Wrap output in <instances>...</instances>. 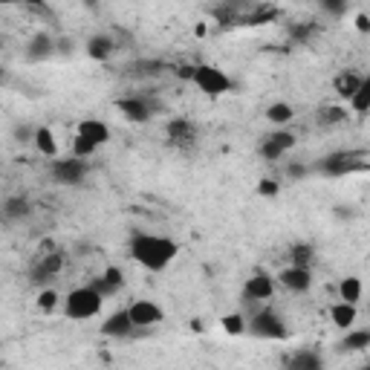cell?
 I'll list each match as a JSON object with an SVG mask.
<instances>
[{
    "label": "cell",
    "instance_id": "obj_1",
    "mask_svg": "<svg viewBox=\"0 0 370 370\" xmlns=\"http://www.w3.org/2000/svg\"><path fill=\"white\" fill-rule=\"evenodd\" d=\"M180 255V246L171 237H159V234H136L131 240V258L145 266L147 272H162L174 263V258Z\"/></svg>",
    "mask_w": 370,
    "mask_h": 370
},
{
    "label": "cell",
    "instance_id": "obj_2",
    "mask_svg": "<svg viewBox=\"0 0 370 370\" xmlns=\"http://www.w3.org/2000/svg\"><path fill=\"white\" fill-rule=\"evenodd\" d=\"M102 304H105V298H102V295H98L93 286H76V289L67 295L64 312H67V318H76V322H87V318H93V315L102 312Z\"/></svg>",
    "mask_w": 370,
    "mask_h": 370
},
{
    "label": "cell",
    "instance_id": "obj_3",
    "mask_svg": "<svg viewBox=\"0 0 370 370\" xmlns=\"http://www.w3.org/2000/svg\"><path fill=\"white\" fill-rule=\"evenodd\" d=\"M194 84L200 87L206 95H223V93H229L234 87L226 72L220 70V67H211V64H200V67H197Z\"/></svg>",
    "mask_w": 370,
    "mask_h": 370
},
{
    "label": "cell",
    "instance_id": "obj_4",
    "mask_svg": "<svg viewBox=\"0 0 370 370\" xmlns=\"http://www.w3.org/2000/svg\"><path fill=\"white\" fill-rule=\"evenodd\" d=\"M249 330L258 336V338H286V324L284 318L275 312V310H258L252 318H249Z\"/></svg>",
    "mask_w": 370,
    "mask_h": 370
},
{
    "label": "cell",
    "instance_id": "obj_5",
    "mask_svg": "<svg viewBox=\"0 0 370 370\" xmlns=\"http://www.w3.org/2000/svg\"><path fill=\"white\" fill-rule=\"evenodd\" d=\"M87 174H90V168H87L84 159H76V157H72V159H58V162H53V180L61 183V185H81Z\"/></svg>",
    "mask_w": 370,
    "mask_h": 370
},
{
    "label": "cell",
    "instance_id": "obj_6",
    "mask_svg": "<svg viewBox=\"0 0 370 370\" xmlns=\"http://www.w3.org/2000/svg\"><path fill=\"white\" fill-rule=\"evenodd\" d=\"M116 107H119V113L125 116L128 121H133V125H145V121H151V116H154V107H151V102H147V98H142V95H128V98H119V102H116Z\"/></svg>",
    "mask_w": 370,
    "mask_h": 370
},
{
    "label": "cell",
    "instance_id": "obj_7",
    "mask_svg": "<svg viewBox=\"0 0 370 370\" xmlns=\"http://www.w3.org/2000/svg\"><path fill=\"white\" fill-rule=\"evenodd\" d=\"M272 295H275V284H272V278L263 275V272H255L249 281H246V286H243V298L249 301V304L269 301Z\"/></svg>",
    "mask_w": 370,
    "mask_h": 370
},
{
    "label": "cell",
    "instance_id": "obj_8",
    "mask_svg": "<svg viewBox=\"0 0 370 370\" xmlns=\"http://www.w3.org/2000/svg\"><path fill=\"white\" fill-rule=\"evenodd\" d=\"M133 330H136V324H133L128 310H116L113 315L105 318V324H102V336H107V338H128Z\"/></svg>",
    "mask_w": 370,
    "mask_h": 370
},
{
    "label": "cell",
    "instance_id": "obj_9",
    "mask_svg": "<svg viewBox=\"0 0 370 370\" xmlns=\"http://www.w3.org/2000/svg\"><path fill=\"white\" fill-rule=\"evenodd\" d=\"M128 312H131V318H133V324L136 327H154V324H159L162 322V307L159 304H154V301H133L131 307H128Z\"/></svg>",
    "mask_w": 370,
    "mask_h": 370
},
{
    "label": "cell",
    "instance_id": "obj_10",
    "mask_svg": "<svg viewBox=\"0 0 370 370\" xmlns=\"http://www.w3.org/2000/svg\"><path fill=\"white\" fill-rule=\"evenodd\" d=\"M278 281L289 289V292H307L312 286V272L307 266H286L278 275Z\"/></svg>",
    "mask_w": 370,
    "mask_h": 370
},
{
    "label": "cell",
    "instance_id": "obj_11",
    "mask_svg": "<svg viewBox=\"0 0 370 370\" xmlns=\"http://www.w3.org/2000/svg\"><path fill=\"white\" fill-rule=\"evenodd\" d=\"M79 136H84V139H90V142H95L98 147H102V145L110 142V128L98 119H84L79 125Z\"/></svg>",
    "mask_w": 370,
    "mask_h": 370
},
{
    "label": "cell",
    "instance_id": "obj_12",
    "mask_svg": "<svg viewBox=\"0 0 370 370\" xmlns=\"http://www.w3.org/2000/svg\"><path fill=\"white\" fill-rule=\"evenodd\" d=\"M53 53H55V41L49 38L46 32L32 35V41H29V46H27V58H29V61H46Z\"/></svg>",
    "mask_w": 370,
    "mask_h": 370
},
{
    "label": "cell",
    "instance_id": "obj_13",
    "mask_svg": "<svg viewBox=\"0 0 370 370\" xmlns=\"http://www.w3.org/2000/svg\"><path fill=\"white\" fill-rule=\"evenodd\" d=\"M168 139L174 145H191L197 139V131L188 119H171L168 121Z\"/></svg>",
    "mask_w": 370,
    "mask_h": 370
},
{
    "label": "cell",
    "instance_id": "obj_14",
    "mask_svg": "<svg viewBox=\"0 0 370 370\" xmlns=\"http://www.w3.org/2000/svg\"><path fill=\"white\" fill-rule=\"evenodd\" d=\"M286 370H324V359L315 350H298L286 362Z\"/></svg>",
    "mask_w": 370,
    "mask_h": 370
},
{
    "label": "cell",
    "instance_id": "obj_15",
    "mask_svg": "<svg viewBox=\"0 0 370 370\" xmlns=\"http://www.w3.org/2000/svg\"><path fill=\"white\" fill-rule=\"evenodd\" d=\"M113 53H116V41L110 35H93L87 41V55L93 61H107Z\"/></svg>",
    "mask_w": 370,
    "mask_h": 370
},
{
    "label": "cell",
    "instance_id": "obj_16",
    "mask_svg": "<svg viewBox=\"0 0 370 370\" xmlns=\"http://www.w3.org/2000/svg\"><path fill=\"white\" fill-rule=\"evenodd\" d=\"M356 307L353 304H344V301H338V304H333L330 307V318H333V324L336 327H341V330H353V324H356Z\"/></svg>",
    "mask_w": 370,
    "mask_h": 370
},
{
    "label": "cell",
    "instance_id": "obj_17",
    "mask_svg": "<svg viewBox=\"0 0 370 370\" xmlns=\"http://www.w3.org/2000/svg\"><path fill=\"white\" fill-rule=\"evenodd\" d=\"M362 84H364V79L356 76V72H341V76L336 79V93L344 98V102H350V98L359 93Z\"/></svg>",
    "mask_w": 370,
    "mask_h": 370
},
{
    "label": "cell",
    "instance_id": "obj_18",
    "mask_svg": "<svg viewBox=\"0 0 370 370\" xmlns=\"http://www.w3.org/2000/svg\"><path fill=\"white\" fill-rule=\"evenodd\" d=\"M61 266H64V258H61L58 252H53V255H46V258H44V260L38 263V269H35V272H32V275H35L32 281H38V284H41V281H49V278H53V275H58V272H61Z\"/></svg>",
    "mask_w": 370,
    "mask_h": 370
},
{
    "label": "cell",
    "instance_id": "obj_19",
    "mask_svg": "<svg viewBox=\"0 0 370 370\" xmlns=\"http://www.w3.org/2000/svg\"><path fill=\"white\" fill-rule=\"evenodd\" d=\"M32 142H35V147L44 157H49V159L58 157V142H55V133L49 128H35V139Z\"/></svg>",
    "mask_w": 370,
    "mask_h": 370
},
{
    "label": "cell",
    "instance_id": "obj_20",
    "mask_svg": "<svg viewBox=\"0 0 370 370\" xmlns=\"http://www.w3.org/2000/svg\"><path fill=\"white\" fill-rule=\"evenodd\" d=\"M338 298L344 301V304H359L362 301V281L356 278V275H348V278H341V284H338Z\"/></svg>",
    "mask_w": 370,
    "mask_h": 370
},
{
    "label": "cell",
    "instance_id": "obj_21",
    "mask_svg": "<svg viewBox=\"0 0 370 370\" xmlns=\"http://www.w3.org/2000/svg\"><path fill=\"white\" fill-rule=\"evenodd\" d=\"M353 168V157L350 154H333L322 162V171L330 177H338V174H348V171Z\"/></svg>",
    "mask_w": 370,
    "mask_h": 370
},
{
    "label": "cell",
    "instance_id": "obj_22",
    "mask_svg": "<svg viewBox=\"0 0 370 370\" xmlns=\"http://www.w3.org/2000/svg\"><path fill=\"white\" fill-rule=\"evenodd\" d=\"M266 119L272 121V125H278V131H281L284 125H289V121L295 119V110H292V105H286V102H275V105L266 107Z\"/></svg>",
    "mask_w": 370,
    "mask_h": 370
},
{
    "label": "cell",
    "instance_id": "obj_23",
    "mask_svg": "<svg viewBox=\"0 0 370 370\" xmlns=\"http://www.w3.org/2000/svg\"><path fill=\"white\" fill-rule=\"evenodd\" d=\"M364 348H370V330H348V336L341 338V350L359 353Z\"/></svg>",
    "mask_w": 370,
    "mask_h": 370
},
{
    "label": "cell",
    "instance_id": "obj_24",
    "mask_svg": "<svg viewBox=\"0 0 370 370\" xmlns=\"http://www.w3.org/2000/svg\"><path fill=\"white\" fill-rule=\"evenodd\" d=\"M220 324H223V330L229 333V336H240V333H246L249 330V322L240 315V312H229V315H223L220 318Z\"/></svg>",
    "mask_w": 370,
    "mask_h": 370
},
{
    "label": "cell",
    "instance_id": "obj_25",
    "mask_svg": "<svg viewBox=\"0 0 370 370\" xmlns=\"http://www.w3.org/2000/svg\"><path fill=\"white\" fill-rule=\"evenodd\" d=\"M348 105H350L353 113H367L370 110V79H364V84L359 87V93L350 98Z\"/></svg>",
    "mask_w": 370,
    "mask_h": 370
},
{
    "label": "cell",
    "instance_id": "obj_26",
    "mask_svg": "<svg viewBox=\"0 0 370 370\" xmlns=\"http://www.w3.org/2000/svg\"><path fill=\"white\" fill-rule=\"evenodd\" d=\"M4 214H6L9 220H20V217L29 214V203L23 200V197H9L6 206H4Z\"/></svg>",
    "mask_w": 370,
    "mask_h": 370
},
{
    "label": "cell",
    "instance_id": "obj_27",
    "mask_svg": "<svg viewBox=\"0 0 370 370\" xmlns=\"http://www.w3.org/2000/svg\"><path fill=\"white\" fill-rule=\"evenodd\" d=\"M292 266H307L310 269V263H312V258H315V249L310 243H298V246H292Z\"/></svg>",
    "mask_w": 370,
    "mask_h": 370
},
{
    "label": "cell",
    "instance_id": "obj_28",
    "mask_svg": "<svg viewBox=\"0 0 370 370\" xmlns=\"http://www.w3.org/2000/svg\"><path fill=\"white\" fill-rule=\"evenodd\" d=\"M95 151H98L95 142H90V139H84V136H76V139H72V157H76V159H87V157H93Z\"/></svg>",
    "mask_w": 370,
    "mask_h": 370
},
{
    "label": "cell",
    "instance_id": "obj_29",
    "mask_svg": "<svg viewBox=\"0 0 370 370\" xmlns=\"http://www.w3.org/2000/svg\"><path fill=\"white\" fill-rule=\"evenodd\" d=\"M284 154H286L284 147H281V145H275V142L269 139V136L260 142V157H263V159H269V162H278Z\"/></svg>",
    "mask_w": 370,
    "mask_h": 370
},
{
    "label": "cell",
    "instance_id": "obj_30",
    "mask_svg": "<svg viewBox=\"0 0 370 370\" xmlns=\"http://www.w3.org/2000/svg\"><path fill=\"white\" fill-rule=\"evenodd\" d=\"M58 307V292L55 289H41L38 292V310L41 312H53Z\"/></svg>",
    "mask_w": 370,
    "mask_h": 370
},
{
    "label": "cell",
    "instance_id": "obj_31",
    "mask_svg": "<svg viewBox=\"0 0 370 370\" xmlns=\"http://www.w3.org/2000/svg\"><path fill=\"white\" fill-rule=\"evenodd\" d=\"M258 194H260V197H278V194H281V185H278V180H272V177H263V180L258 183Z\"/></svg>",
    "mask_w": 370,
    "mask_h": 370
},
{
    "label": "cell",
    "instance_id": "obj_32",
    "mask_svg": "<svg viewBox=\"0 0 370 370\" xmlns=\"http://www.w3.org/2000/svg\"><path fill=\"white\" fill-rule=\"evenodd\" d=\"M102 278H105L113 289H121V286H125V275H121V269H119V266H107Z\"/></svg>",
    "mask_w": 370,
    "mask_h": 370
},
{
    "label": "cell",
    "instance_id": "obj_33",
    "mask_svg": "<svg viewBox=\"0 0 370 370\" xmlns=\"http://www.w3.org/2000/svg\"><path fill=\"white\" fill-rule=\"evenodd\" d=\"M269 139H272L275 145H281L284 151H292L295 147V133H289V131H275V133H269Z\"/></svg>",
    "mask_w": 370,
    "mask_h": 370
},
{
    "label": "cell",
    "instance_id": "obj_34",
    "mask_svg": "<svg viewBox=\"0 0 370 370\" xmlns=\"http://www.w3.org/2000/svg\"><path fill=\"white\" fill-rule=\"evenodd\" d=\"M322 9H324L327 15H333V18H341L344 12H348V4H344V0H324Z\"/></svg>",
    "mask_w": 370,
    "mask_h": 370
},
{
    "label": "cell",
    "instance_id": "obj_35",
    "mask_svg": "<svg viewBox=\"0 0 370 370\" xmlns=\"http://www.w3.org/2000/svg\"><path fill=\"white\" fill-rule=\"evenodd\" d=\"M348 119V110H341V107H330L322 113V121H327V125H336V121H344Z\"/></svg>",
    "mask_w": 370,
    "mask_h": 370
},
{
    "label": "cell",
    "instance_id": "obj_36",
    "mask_svg": "<svg viewBox=\"0 0 370 370\" xmlns=\"http://www.w3.org/2000/svg\"><path fill=\"white\" fill-rule=\"evenodd\" d=\"M90 286H93V289H95L98 295H102V298H110V295H116V292H119V289H113V286H110V284H107L105 278H95V281H93Z\"/></svg>",
    "mask_w": 370,
    "mask_h": 370
},
{
    "label": "cell",
    "instance_id": "obj_37",
    "mask_svg": "<svg viewBox=\"0 0 370 370\" xmlns=\"http://www.w3.org/2000/svg\"><path fill=\"white\" fill-rule=\"evenodd\" d=\"M286 174H289L292 180H304V177H307V165H298V162H292V165L286 168Z\"/></svg>",
    "mask_w": 370,
    "mask_h": 370
},
{
    "label": "cell",
    "instance_id": "obj_38",
    "mask_svg": "<svg viewBox=\"0 0 370 370\" xmlns=\"http://www.w3.org/2000/svg\"><path fill=\"white\" fill-rule=\"evenodd\" d=\"M356 29L359 32H370V18L367 15H356Z\"/></svg>",
    "mask_w": 370,
    "mask_h": 370
},
{
    "label": "cell",
    "instance_id": "obj_39",
    "mask_svg": "<svg viewBox=\"0 0 370 370\" xmlns=\"http://www.w3.org/2000/svg\"><path fill=\"white\" fill-rule=\"evenodd\" d=\"M359 370H370V364H364V367H359Z\"/></svg>",
    "mask_w": 370,
    "mask_h": 370
}]
</instances>
